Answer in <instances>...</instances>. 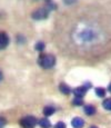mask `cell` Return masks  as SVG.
Instances as JSON below:
<instances>
[{"label":"cell","instance_id":"6da1fadb","mask_svg":"<svg viewBox=\"0 0 111 128\" xmlns=\"http://www.w3.org/2000/svg\"><path fill=\"white\" fill-rule=\"evenodd\" d=\"M38 64L44 69L52 68L56 65V57L51 54H41L38 58Z\"/></svg>","mask_w":111,"mask_h":128},{"label":"cell","instance_id":"7a4b0ae2","mask_svg":"<svg viewBox=\"0 0 111 128\" xmlns=\"http://www.w3.org/2000/svg\"><path fill=\"white\" fill-rule=\"evenodd\" d=\"M19 124H20V126L22 128H34L36 125L38 124V120L33 116H26V117L21 118Z\"/></svg>","mask_w":111,"mask_h":128},{"label":"cell","instance_id":"3957f363","mask_svg":"<svg viewBox=\"0 0 111 128\" xmlns=\"http://www.w3.org/2000/svg\"><path fill=\"white\" fill-rule=\"evenodd\" d=\"M48 16H49V10L46 7L36 9L31 14V17H32V19H34V20H43V19L48 18Z\"/></svg>","mask_w":111,"mask_h":128},{"label":"cell","instance_id":"277c9868","mask_svg":"<svg viewBox=\"0 0 111 128\" xmlns=\"http://www.w3.org/2000/svg\"><path fill=\"white\" fill-rule=\"evenodd\" d=\"M9 41H10V39H9V36L7 35V32L0 31V50L6 49L9 45Z\"/></svg>","mask_w":111,"mask_h":128},{"label":"cell","instance_id":"5b68a950","mask_svg":"<svg viewBox=\"0 0 111 128\" xmlns=\"http://www.w3.org/2000/svg\"><path fill=\"white\" fill-rule=\"evenodd\" d=\"M87 90H88V89L85 87V86L77 87V88H75V89H73V95H75L77 98H83V96L86 95Z\"/></svg>","mask_w":111,"mask_h":128},{"label":"cell","instance_id":"8992f818","mask_svg":"<svg viewBox=\"0 0 111 128\" xmlns=\"http://www.w3.org/2000/svg\"><path fill=\"white\" fill-rule=\"evenodd\" d=\"M79 37H80L81 40L90 41L91 39H93V34H92V31H90V30H83L82 32H80Z\"/></svg>","mask_w":111,"mask_h":128},{"label":"cell","instance_id":"52a82bcc","mask_svg":"<svg viewBox=\"0 0 111 128\" xmlns=\"http://www.w3.org/2000/svg\"><path fill=\"white\" fill-rule=\"evenodd\" d=\"M71 125L75 128H82L85 126V122H83L82 118L80 117H75L72 120H71Z\"/></svg>","mask_w":111,"mask_h":128},{"label":"cell","instance_id":"ba28073f","mask_svg":"<svg viewBox=\"0 0 111 128\" xmlns=\"http://www.w3.org/2000/svg\"><path fill=\"white\" fill-rule=\"evenodd\" d=\"M96 112H97V109H96V107L92 106V105H87L85 107V112H86V115H88V116H92V115H95Z\"/></svg>","mask_w":111,"mask_h":128},{"label":"cell","instance_id":"9c48e42d","mask_svg":"<svg viewBox=\"0 0 111 128\" xmlns=\"http://www.w3.org/2000/svg\"><path fill=\"white\" fill-rule=\"evenodd\" d=\"M39 126L42 128H50L51 122H50V120L47 119V118H42V119L39 120Z\"/></svg>","mask_w":111,"mask_h":128},{"label":"cell","instance_id":"30bf717a","mask_svg":"<svg viewBox=\"0 0 111 128\" xmlns=\"http://www.w3.org/2000/svg\"><path fill=\"white\" fill-rule=\"evenodd\" d=\"M56 112V109L53 107H51V106H47V107L43 108V115L46 117L53 115V112Z\"/></svg>","mask_w":111,"mask_h":128},{"label":"cell","instance_id":"8fae6325","mask_svg":"<svg viewBox=\"0 0 111 128\" xmlns=\"http://www.w3.org/2000/svg\"><path fill=\"white\" fill-rule=\"evenodd\" d=\"M59 89H60V92L62 94H65V95H69L71 92L70 87H69L68 85H66V84H60V86H59Z\"/></svg>","mask_w":111,"mask_h":128},{"label":"cell","instance_id":"7c38bea8","mask_svg":"<svg viewBox=\"0 0 111 128\" xmlns=\"http://www.w3.org/2000/svg\"><path fill=\"white\" fill-rule=\"evenodd\" d=\"M44 48H46V45H44L43 41H38V42L34 45V49L37 51H43Z\"/></svg>","mask_w":111,"mask_h":128},{"label":"cell","instance_id":"4fadbf2b","mask_svg":"<svg viewBox=\"0 0 111 128\" xmlns=\"http://www.w3.org/2000/svg\"><path fill=\"white\" fill-rule=\"evenodd\" d=\"M96 95H97L98 97H105L106 96V89L102 88V87L96 88Z\"/></svg>","mask_w":111,"mask_h":128},{"label":"cell","instance_id":"5bb4252c","mask_svg":"<svg viewBox=\"0 0 111 128\" xmlns=\"http://www.w3.org/2000/svg\"><path fill=\"white\" fill-rule=\"evenodd\" d=\"M102 106H103V108H105V109L111 110V98H107V99L103 100Z\"/></svg>","mask_w":111,"mask_h":128},{"label":"cell","instance_id":"9a60e30c","mask_svg":"<svg viewBox=\"0 0 111 128\" xmlns=\"http://www.w3.org/2000/svg\"><path fill=\"white\" fill-rule=\"evenodd\" d=\"M72 104L75 106H82L83 105V99L82 98H77L76 97V99L72 100Z\"/></svg>","mask_w":111,"mask_h":128},{"label":"cell","instance_id":"2e32d148","mask_svg":"<svg viewBox=\"0 0 111 128\" xmlns=\"http://www.w3.org/2000/svg\"><path fill=\"white\" fill-rule=\"evenodd\" d=\"M6 124H7L6 118L2 117V116H0V128H3L4 126H6Z\"/></svg>","mask_w":111,"mask_h":128},{"label":"cell","instance_id":"e0dca14e","mask_svg":"<svg viewBox=\"0 0 111 128\" xmlns=\"http://www.w3.org/2000/svg\"><path fill=\"white\" fill-rule=\"evenodd\" d=\"M55 128H67V126H66V124L63 122H57L56 124Z\"/></svg>","mask_w":111,"mask_h":128},{"label":"cell","instance_id":"ac0fdd59","mask_svg":"<svg viewBox=\"0 0 111 128\" xmlns=\"http://www.w3.org/2000/svg\"><path fill=\"white\" fill-rule=\"evenodd\" d=\"M63 2H65L66 4H75L77 0H62Z\"/></svg>","mask_w":111,"mask_h":128},{"label":"cell","instance_id":"d6986e66","mask_svg":"<svg viewBox=\"0 0 111 128\" xmlns=\"http://www.w3.org/2000/svg\"><path fill=\"white\" fill-rule=\"evenodd\" d=\"M83 86H85V87L87 88V89H89V88H91V87H92V85H91L90 82H86V84H85V85H83Z\"/></svg>","mask_w":111,"mask_h":128},{"label":"cell","instance_id":"ffe728a7","mask_svg":"<svg viewBox=\"0 0 111 128\" xmlns=\"http://www.w3.org/2000/svg\"><path fill=\"white\" fill-rule=\"evenodd\" d=\"M108 90H109V92H111V82L109 84V86H108Z\"/></svg>","mask_w":111,"mask_h":128},{"label":"cell","instance_id":"44dd1931","mask_svg":"<svg viewBox=\"0 0 111 128\" xmlns=\"http://www.w3.org/2000/svg\"><path fill=\"white\" fill-rule=\"evenodd\" d=\"M2 80V72H1V70H0V82Z\"/></svg>","mask_w":111,"mask_h":128},{"label":"cell","instance_id":"7402d4cb","mask_svg":"<svg viewBox=\"0 0 111 128\" xmlns=\"http://www.w3.org/2000/svg\"><path fill=\"white\" fill-rule=\"evenodd\" d=\"M46 1V4H49V2H51V0H44Z\"/></svg>","mask_w":111,"mask_h":128},{"label":"cell","instance_id":"603a6c76","mask_svg":"<svg viewBox=\"0 0 111 128\" xmlns=\"http://www.w3.org/2000/svg\"><path fill=\"white\" fill-rule=\"evenodd\" d=\"M90 128H98V127H97V126H91Z\"/></svg>","mask_w":111,"mask_h":128}]
</instances>
